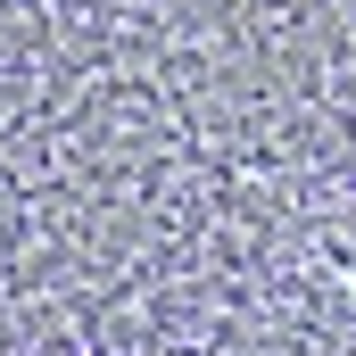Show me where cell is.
Returning <instances> with one entry per match:
<instances>
[{
  "mask_svg": "<svg viewBox=\"0 0 356 356\" xmlns=\"http://www.w3.org/2000/svg\"><path fill=\"white\" fill-rule=\"evenodd\" d=\"M175 0H0V356H356V166L158 67Z\"/></svg>",
  "mask_w": 356,
  "mask_h": 356,
  "instance_id": "cell-1",
  "label": "cell"
}]
</instances>
